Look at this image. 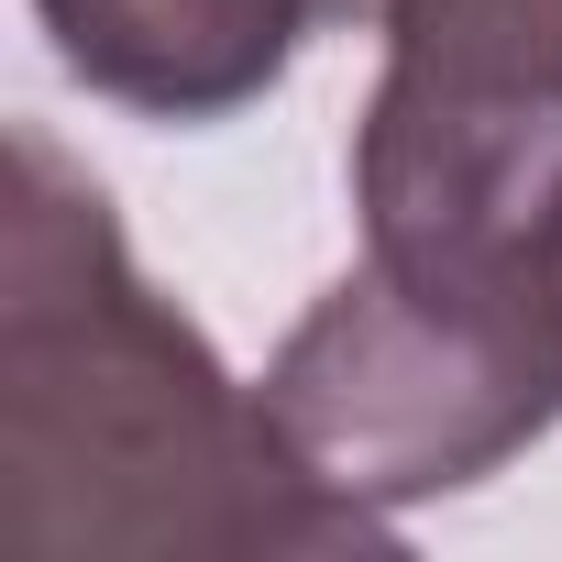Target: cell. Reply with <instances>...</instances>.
Masks as SVG:
<instances>
[{"label":"cell","instance_id":"1","mask_svg":"<svg viewBox=\"0 0 562 562\" xmlns=\"http://www.w3.org/2000/svg\"><path fill=\"white\" fill-rule=\"evenodd\" d=\"M0 551L23 562H342L397 518L299 463L265 386L122 243L111 188L12 122L0 199Z\"/></svg>","mask_w":562,"mask_h":562},{"label":"cell","instance_id":"2","mask_svg":"<svg viewBox=\"0 0 562 562\" xmlns=\"http://www.w3.org/2000/svg\"><path fill=\"white\" fill-rule=\"evenodd\" d=\"M265 408L375 518L507 474L562 419V254H375L299 310Z\"/></svg>","mask_w":562,"mask_h":562},{"label":"cell","instance_id":"3","mask_svg":"<svg viewBox=\"0 0 562 562\" xmlns=\"http://www.w3.org/2000/svg\"><path fill=\"white\" fill-rule=\"evenodd\" d=\"M353 122L375 254H518L562 232V0H386Z\"/></svg>","mask_w":562,"mask_h":562},{"label":"cell","instance_id":"4","mask_svg":"<svg viewBox=\"0 0 562 562\" xmlns=\"http://www.w3.org/2000/svg\"><path fill=\"white\" fill-rule=\"evenodd\" d=\"M56 67L166 133H210L288 89L321 34L386 23V0H34Z\"/></svg>","mask_w":562,"mask_h":562},{"label":"cell","instance_id":"5","mask_svg":"<svg viewBox=\"0 0 562 562\" xmlns=\"http://www.w3.org/2000/svg\"><path fill=\"white\" fill-rule=\"evenodd\" d=\"M551 254H562V232H551Z\"/></svg>","mask_w":562,"mask_h":562}]
</instances>
